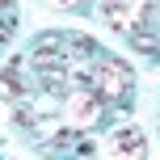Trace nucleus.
<instances>
[{"label": "nucleus", "mask_w": 160, "mask_h": 160, "mask_svg": "<svg viewBox=\"0 0 160 160\" xmlns=\"http://www.w3.org/2000/svg\"><path fill=\"white\" fill-rule=\"evenodd\" d=\"M93 93L101 97L105 105H122L131 101V93H135V72H131L122 59H97L93 63Z\"/></svg>", "instance_id": "1"}, {"label": "nucleus", "mask_w": 160, "mask_h": 160, "mask_svg": "<svg viewBox=\"0 0 160 160\" xmlns=\"http://www.w3.org/2000/svg\"><path fill=\"white\" fill-rule=\"evenodd\" d=\"M101 13H105V21H110L114 30L135 34L139 25L148 21V13H152V0H105Z\"/></svg>", "instance_id": "2"}, {"label": "nucleus", "mask_w": 160, "mask_h": 160, "mask_svg": "<svg viewBox=\"0 0 160 160\" xmlns=\"http://www.w3.org/2000/svg\"><path fill=\"white\" fill-rule=\"evenodd\" d=\"M68 114H72V131H93V127H101V118H105V101L88 88V93H76L72 101H68Z\"/></svg>", "instance_id": "3"}, {"label": "nucleus", "mask_w": 160, "mask_h": 160, "mask_svg": "<svg viewBox=\"0 0 160 160\" xmlns=\"http://www.w3.org/2000/svg\"><path fill=\"white\" fill-rule=\"evenodd\" d=\"M34 63L38 68H47V72H59L63 68V59H68V51H63V38L59 34H47V38H38V47H34Z\"/></svg>", "instance_id": "4"}, {"label": "nucleus", "mask_w": 160, "mask_h": 160, "mask_svg": "<svg viewBox=\"0 0 160 160\" xmlns=\"http://www.w3.org/2000/svg\"><path fill=\"white\" fill-rule=\"evenodd\" d=\"M143 131H118L114 135V152L118 156H143Z\"/></svg>", "instance_id": "5"}, {"label": "nucleus", "mask_w": 160, "mask_h": 160, "mask_svg": "<svg viewBox=\"0 0 160 160\" xmlns=\"http://www.w3.org/2000/svg\"><path fill=\"white\" fill-rule=\"evenodd\" d=\"M131 38H135V47L143 51L148 59H156V55H160V42L152 38V34H143V30H135V34H131Z\"/></svg>", "instance_id": "6"}, {"label": "nucleus", "mask_w": 160, "mask_h": 160, "mask_svg": "<svg viewBox=\"0 0 160 160\" xmlns=\"http://www.w3.org/2000/svg\"><path fill=\"white\" fill-rule=\"evenodd\" d=\"M4 38H13V21H0V42Z\"/></svg>", "instance_id": "7"}, {"label": "nucleus", "mask_w": 160, "mask_h": 160, "mask_svg": "<svg viewBox=\"0 0 160 160\" xmlns=\"http://www.w3.org/2000/svg\"><path fill=\"white\" fill-rule=\"evenodd\" d=\"M59 4H63V8H76V4H84V0H59Z\"/></svg>", "instance_id": "8"}]
</instances>
